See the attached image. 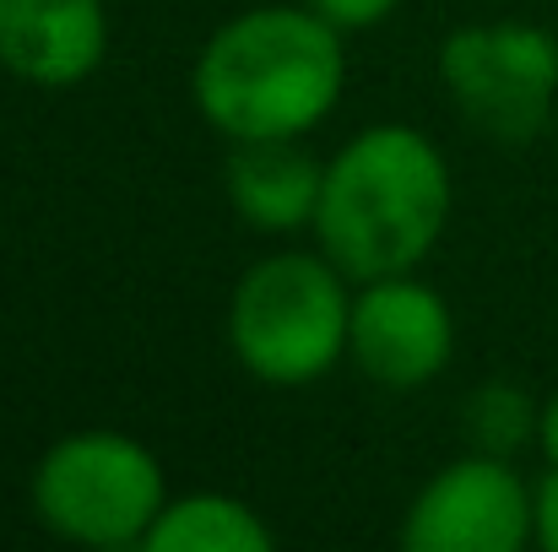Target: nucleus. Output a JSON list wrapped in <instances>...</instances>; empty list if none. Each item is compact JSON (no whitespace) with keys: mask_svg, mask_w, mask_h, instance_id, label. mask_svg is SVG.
I'll use <instances>...</instances> for the list:
<instances>
[{"mask_svg":"<svg viewBox=\"0 0 558 552\" xmlns=\"http://www.w3.org/2000/svg\"><path fill=\"white\" fill-rule=\"evenodd\" d=\"M348 93V33L304 0L250 5L206 33L190 103L222 142L315 136Z\"/></svg>","mask_w":558,"mask_h":552,"instance_id":"f257e3e1","label":"nucleus"},{"mask_svg":"<svg viewBox=\"0 0 558 552\" xmlns=\"http://www.w3.org/2000/svg\"><path fill=\"white\" fill-rule=\"evenodd\" d=\"M456 206V180L434 136L401 120L364 125L326 158V184L315 206V244L353 277L417 271Z\"/></svg>","mask_w":558,"mask_h":552,"instance_id":"f03ea898","label":"nucleus"},{"mask_svg":"<svg viewBox=\"0 0 558 552\" xmlns=\"http://www.w3.org/2000/svg\"><path fill=\"white\" fill-rule=\"evenodd\" d=\"M353 277L326 249H271L228 293V353L271 390H304L348 358Z\"/></svg>","mask_w":558,"mask_h":552,"instance_id":"7ed1b4c3","label":"nucleus"},{"mask_svg":"<svg viewBox=\"0 0 558 552\" xmlns=\"http://www.w3.org/2000/svg\"><path fill=\"white\" fill-rule=\"evenodd\" d=\"M27 504L49 537L71 548L120 552L147 542L158 510L169 504V477L136 433L76 428L33 461Z\"/></svg>","mask_w":558,"mask_h":552,"instance_id":"20e7f679","label":"nucleus"},{"mask_svg":"<svg viewBox=\"0 0 558 552\" xmlns=\"http://www.w3.org/2000/svg\"><path fill=\"white\" fill-rule=\"evenodd\" d=\"M439 87L477 136L537 142L558 109V38L526 16L461 22L439 44Z\"/></svg>","mask_w":558,"mask_h":552,"instance_id":"39448f33","label":"nucleus"},{"mask_svg":"<svg viewBox=\"0 0 558 552\" xmlns=\"http://www.w3.org/2000/svg\"><path fill=\"white\" fill-rule=\"evenodd\" d=\"M396 542L407 552H521L537 542V482L505 455L466 450L417 488Z\"/></svg>","mask_w":558,"mask_h":552,"instance_id":"423d86ee","label":"nucleus"},{"mask_svg":"<svg viewBox=\"0 0 558 552\" xmlns=\"http://www.w3.org/2000/svg\"><path fill=\"white\" fill-rule=\"evenodd\" d=\"M456 358V315L417 271L353 287L348 364L379 390H428Z\"/></svg>","mask_w":558,"mask_h":552,"instance_id":"0eeeda50","label":"nucleus"},{"mask_svg":"<svg viewBox=\"0 0 558 552\" xmlns=\"http://www.w3.org/2000/svg\"><path fill=\"white\" fill-rule=\"evenodd\" d=\"M109 60L104 0H0V71L27 87H87Z\"/></svg>","mask_w":558,"mask_h":552,"instance_id":"6e6552de","label":"nucleus"},{"mask_svg":"<svg viewBox=\"0 0 558 552\" xmlns=\"http://www.w3.org/2000/svg\"><path fill=\"white\" fill-rule=\"evenodd\" d=\"M326 163L299 142H228L222 189L244 228L255 233H304L315 228Z\"/></svg>","mask_w":558,"mask_h":552,"instance_id":"1a4fd4ad","label":"nucleus"},{"mask_svg":"<svg viewBox=\"0 0 558 552\" xmlns=\"http://www.w3.org/2000/svg\"><path fill=\"white\" fill-rule=\"evenodd\" d=\"M277 531L260 520L255 504H244L239 493H217V488H195V493H169V504L158 510L153 531L142 552H271Z\"/></svg>","mask_w":558,"mask_h":552,"instance_id":"9d476101","label":"nucleus"},{"mask_svg":"<svg viewBox=\"0 0 558 552\" xmlns=\"http://www.w3.org/2000/svg\"><path fill=\"white\" fill-rule=\"evenodd\" d=\"M537 417H543V401H532L515 379H483L461 401L466 444L483 455H505V461L537 450Z\"/></svg>","mask_w":558,"mask_h":552,"instance_id":"9b49d317","label":"nucleus"},{"mask_svg":"<svg viewBox=\"0 0 558 552\" xmlns=\"http://www.w3.org/2000/svg\"><path fill=\"white\" fill-rule=\"evenodd\" d=\"M304 5H315L326 22H337L342 33H364V27H379L401 0H304Z\"/></svg>","mask_w":558,"mask_h":552,"instance_id":"f8f14e48","label":"nucleus"},{"mask_svg":"<svg viewBox=\"0 0 558 552\" xmlns=\"http://www.w3.org/2000/svg\"><path fill=\"white\" fill-rule=\"evenodd\" d=\"M537 548L558 552V466L537 477Z\"/></svg>","mask_w":558,"mask_h":552,"instance_id":"ddd939ff","label":"nucleus"},{"mask_svg":"<svg viewBox=\"0 0 558 552\" xmlns=\"http://www.w3.org/2000/svg\"><path fill=\"white\" fill-rule=\"evenodd\" d=\"M537 455L558 466V390L543 401V417H537Z\"/></svg>","mask_w":558,"mask_h":552,"instance_id":"4468645a","label":"nucleus"}]
</instances>
